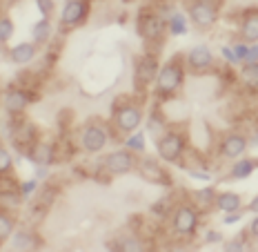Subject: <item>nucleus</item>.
<instances>
[{
	"mask_svg": "<svg viewBox=\"0 0 258 252\" xmlns=\"http://www.w3.org/2000/svg\"><path fill=\"white\" fill-rule=\"evenodd\" d=\"M40 190V181L36 179V176H31V179H25V181H20L18 183V192H20V196L27 201V199H31V196H36V192Z\"/></svg>",
	"mask_w": 258,
	"mask_h": 252,
	"instance_id": "nucleus-32",
	"label": "nucleus"
},
{
	"mask_svg": "<svg viewBox=\"0 0 258 252\" xmlns=\"http://www.w3.org/2000/svg\"><path fill=\"white\" fill-rule=\"evenodd\" d=\"M165 25H167V36H171V38L187 36V31H189V18H187V14L178 7L165 16Z\"/></svg>",
	"mask_w": 258,
	"mask_h": 252,
	"instance_id": "nucleus-20",
	"label": "nucleus"
},
{
	"mask_svg": "<svg viewBox=\"0 0 258 252\" xmlns=\"http://www.w3.org/2000/svg\"><path fill=\"white\" fill-rule=\"evenodd\" d=\"M243 63H258V42H249V49Z\"/></svg>",
	"mask_w": 258,
	"mask_h": 252,
	"instance_id": "nucleus-42",
	"label": "nucleus"
},
{
	"mask_svg": "<svg viewBox=\"0 0 258 252\" xmlns=\"http://www.w3.org/2000/svg\"><path fill=\"white\" fill-rule=\"evenodd\" d=\"M232 49L236 54V58L240 61V65H243V61H245V56H247V49H249V42H245V40H234L232 42Z\"/></svg>",
	"mask_w": 258,
	"mask_h": 252,
	"instance_id": "nucleus-38",
	"label": "nucleus"
},
{
	"mask_svg": "<svg viewBox=\"0 0 258 252\" xmlns=\"http://www.w3.org/2000/svg\"><path fill=\"white\" fill-rule=\"evenodd\" d=\"M38 52H40V47L36 45L34 40H23V42H18V45L9 47L7 58L14 63V65L25 67V65H31V63L38 58Z\"/></svg>",
	"mask_w": 258,
	"mask_h": 252,
	"instance_id": "nucleus-16",
	"label": "nucleus"
},
{
	"mask_svg": "<svg viewBox=\"0 0 258 252\" xmlns=\"http://www.w3.org/2000/svg\"><path fill=\"white\" fill-rule=\"evenodd\" d=\"M136 34L143 38L149 52H158L167 38V25L158 9H141L136 16Z\"/></svg>",
	"mask_w": 258,
	"mask_h": 252,
	"instance_id": "nucleus-4",
	"label": "nucleus"
},
{
	"mask_svg": "<svg viewBox=\"0 0 258 252\" xmlns=\"http://www.w3.org/2000/svg\"><path fill=\"white\" fill-rule=\"evenodd\" d=\"M243 210H236V212H227L223 217V226H236V223H240L243 221Z\"/></svg>",
	"mask_w": 258,
	"mask_h": 252,
	"instance_id": "nucleus-39",
	"label": "nucleus"
},
{
	"mask_svg": "<svg viewBox=\"0 0 258 252\" xmlns=\"http://www.w3.org/2000/svg\"><path fill=\"white\" fill-rule=\"evenodd\" d=\"M185 65L189 74H207L216 67V54L205 42H198L185 52Z\"/></svg>",
	"mask_w": 258,
	"mask_h": 252,
	"instance_id": "nucleus-13",
	"label": "nucleus"
},
{
	"mask_svg": "<svg viewBox=\"0 0 258 252\" xmlns=\"http://www.w3.org/2000/svg\"><path fill=\"white\" fill-rule=\"evenodd\" d=\"M114 248L116 250H132V252H138L145 248V241L138 237L136 232H129V234H122L118 241H114Z\"/></svg>",
	"mask_w": 258,
	"mask_h": 252,
	"instance_id": "nucleus-29",
	"label": "nucleus"
},
{
	"mask_svg": "<svg viewBox=\"0 0 258 252\" xmlns=\"http://www.w3.org/2000/svg\"><path fill=\"white\" fill-rule=\"evenodd\" d=\"M247 210H249L251 214H258V194H254L249 199V203H247Z\"/></svg>",
	"mask_w": 258,
	"mask_h": 252,
	"instance_id": "nucleus-43",
	"label": "nucleus"
},
{
	"mask_svg": "<svg viewBox=\"0 0 258 252\" xmlns=\"http://www.w3.org/2000/svg\"><path fill=\"white\" fill-rule=\"evenodd\" d=\"M49 172H51L49 165H36V174L34 176L40 181V183H45V181L49 179Z\"/></svg>",
	"mask_w": 258,
	"mask_h": 252,
	"instance_id": "nucleus-41",
	"label": "nucleus"
},
{
	"mask_svg": "<svg viewBox=\"0 0 258 252\" xmlns=\"http://www.w3.org/2000/svg\"><path fill=\"white\" fill-rule=\"evenodd\" d=\"M53 38V23L51 18H40L38 23H34V27H31V40L36 42L38 47H45L49 45Z\"/></svg>",
	"mask_w": 258,
	"mask_h": 252,
	"instance_id": "nucleus-23",
	"label": "nucleus"
},
{
	"mask_svg": "<svg viewBox=\"0 0 258 252\" xmlns=\"http://www.w3.org/2000/svg\"><path fill=\"white\" fill-rule=\"evenodd\" d=\"M16 228H18V221H16L14 212L0 210V245L9 243V239H12V234H14Z\"/></svg>",
	"mask_w": 258,
	"mask_h": 252,
	"instance_id": "nucleus-27",
	"label": "nucleus"
},
{
	"mask_svg": "<svg viewBox=\"0 0 258 252\" xmlns=\"http://www.w3.org/2000/svg\"><path fill=\"white\" fill-rule=\"evenodd\" d=\"M16 36V23L9 16H0V45H7Z\"/></svg>",
	"mask_w": 258,
	"mask_h": 252,
	"instance_id": "nucleus-30",
	"label": "nucleus"
},
{
	"mask_svg": "<svg viewBox=\"0 0 258 252\" xmlns=\"http://www.w3.org/2000/svg\"><path fill=\"white\" fill-rule=\"evenodd\" d=\"M27 159L31 161L34 165H53L60 161V143H53V141H47V138H38L25 154Z\"/></svg>",
	"mask_w": 258,
	"mask_h": 252,
	"instance_id": "nucleus-15",
	"label": "nucleus"
},
{
	"mask_svg": "<svg viewBox=\"0 0 258 252\" xmlns=\"http://www.w3.org/2000/svg\"><path fill=\"white\" fill-rule=\"evenodd\" d=\"M249 145H256L258 147V125L251 130V134H249Z\"/></svg>",
	"mask_w": 258,
	"mask_h": 252,
	"instance_id": "nucleus-44",
	"label": "nucleus"
},
{
	"mask_svg": "<svg viewBox=\"0 0 258 252\" xmlns=\"http://www.w3.org/2000/svg\"><path fill=\"white\" fill-rule=\"evenodd\" d=\"M111 127L118 136H125L136 130H141L145 123V107L143 98H120L111 107Z\"/></svg>",
	"mask_w": 258,
	"mask_h": 252,
	"instance_id": "nucleus-2",
	"label": "nucleus"
},
{
	"mask_svg": "<svg viewBox=\"0 0 258 252\" xmlns=\"http://www.w3.org/2000/svg\"><path fill=\"white\" fill-rule=\"evenodd\" d=\"M216 187L214 185H205V187H198L196 192H194V203H196L198 208H201V212L205 214L209 210H214V201H216Z\"/></svg>",
	"mask_w": 258,
	"mask_h": 252,
	"instance_id": "nucleus-26",
	"label": "nucleus"
},
{
	"mask_svg": "<svg viewBox=\"0 0 258 252\" xmlns=\"http://www.w3.org/2000/svg\"><path fill=\"white\" fill-rule=\"evenodd\" d=\"M143 125L147 127V136L152 138V141H154V138H158L160 134L167 130L169 123H167V116H165L163 103H158V100H156V105L147 112V119H145Z\"/></svg>",
	"mask_w": 258,
	"mask_h": 252,
	"instance_id": "nucleus-18",
	"label": "nucleus"
},
{
	"mask_svg": "<svg viewBox=\"0 0 258 252\" xmlns=\"http://www.w3.org/2000/svg\"><path fill=\"white\" fill-rule=\"evenodd\" d=\"M118 136L111 127V123H105V121H89L80 127L78 132V147L83 149L85 154H100L105 152L107 145L111 143V138Z\"/></svg>",
	"mask_w": 258,
	"mask_h": 252,
	"instance_id": "nucleus-6",
	"label": "nucleus"
},
{
	"mask_svg": "<svg viewBox=\"0 0 258 252\" xmlns=\"http://www.w3.org/2000/svg\"><path fill=\"white\" fill-rule=\"evenodd\" d=\"M125 3H134V0H125Z\"/></svg>",
	"mask_w": 258,
	"mask_h": 252,
	"instance_id": "nucleus-45",
	"label": "nucleus"
},
{
	"mask_svg": "<svg viewBox=\"0 0 258 252\" xmlns=\"http://www.w3.org/2000/svg\"><path fill=\"white\" fill-rule=\"evenodd\" d=\"M214 210L227 214V212H236V210H243V194L234 190H223L216 192V201H214Z\"/></svg>",
	"mask_w": 258,
	"mask_h": 252,
	"instance_id": "nucleus-21",
	"label": "nucleus"
},
{
	"mask_svg": "<svg viewBox=\"0 0 258 252\" xmlns=\"http://www.w3.org/2000/svg\"><path fill=\"white\" fill-rule=\"evenodd\" d=\"M158 69H160V58L156 52L147 49L143 56L136 58V65H134V87L138 89V94H145L147 89L154 87Z\"/></svg>",
	"mask_w": 258,
	"mask_h": 252,
	"instance_id": "nucleus-8",
	"label": "nucleus"
},
{
	"mask_svg": "<svg viewBox=\"0 0 258 252\" xmlns=\"http://www.w3.org/2000/svg\"><path fill=\"white\" fill-rule=\"evenodd\" d=\"M36 7L40 12V18H51L56 14V3L53 0H36Z\"/></svg>",
	"mask_w": 258,
	"mask_h": 252,
	"instance_id": "nucleus-37",
	"label": "nucleus"
},
{
	"mask_svg": "<svg viewBox=\"0 0 258 252\" xmlns=\"http://www.w3.org/2000/svg\"><path fill=\"white\" fill-rule=\"evenodd\" d=\"M249 243H251V239L247 237V232H245V234H240V237L223 241V248L225 250H247V245H249Z\"/></svg>",
	"mask_w": 258,
	"mask_h": 252,
	"instance_id": "nucleus-34",
	"label": "nucleus"
},
{
	"mask_svg": "<svg viewBox=\"0 0 258 252\" xmlns=\"http://www.w3.org/2000/svg\"><path fill=\"white\" fill-rule=\"evenodd\" d=\"M256 170H258V159H251L245 154V157L232 161L227 176H229V181H247Z\"/></svg>",
	"mask_w": 258,
	"mask_h": 252,
	"instance_id": "nucleus-19",
	"label": "nucleus"
},
{
	"mask_svg": "<svg viewBox=\"0 0 258 252\" xmlns=\"http://www.w3.org/2000/svg\"><path fill=\"white\" fill-rule=\"evenodd\" d=\"M218 56L223 58V61L227 63L229 67H236V69L240 67V61L236 58V54H234V49H232V45H220V47H218Z\"/></svg>",
	"mask_w": 258,
	"mask_h": 252,
	"instance_id": "nucleus-35",
	"label": "nucleus"
},
{
	"mask_svg": "<svg viewBox=\"0 0 258 252\" xmlns=\"http://www.w3.org/2000/svg\"><path fill=\"white\" fill-rule=\"evenodd\" d=\"M0 3H5V0H0Z\"/></svg>",
	"mask_w": 258,
	"mask_h": 252,
	"instance_id": "nucleus-46",
	"label": "nucleus"
},
{
	"mask_svg": "<svg viewBox=\"0 0 258 252\" xmlns=\"http://www.w3.org/2000/svg\"><path fill=\"white\" fill-rule=\"evenodd\" d=\"M238 83L249 92H258V63H243L238 67Z\"/></svg>",
	"mask_w": 258,
	"mask_h": 252,
	"instance_id": "nucleus-24",
	"label": "nucleus"
},
{
	"mask_svg": "<svg viewBox=\"0 0 258 252\" xmlns=\"http://www.w3.org/2000/svg\"><path fill=\"white\" fill-rule=\"evenodd\" d=\"M247 149H249V136L243 132H227L220 136L218 141V157L225 159V161H236L240 157H245Z\"/></svg>",
	"mask_w": 258,
	"mask_h": 252,
	"instance_id": "nucleus-14",
	"label": "nucleus"
},
{
	"mask_svg": "<svg viewBox=\"0 0 258 252\" xmlns=\"http://www.w3.org/2000/svg\"><path fill=\"white\" fill-rule=\"evenodd\" d=\"M122 147H127L129 152H134L136 157H141V154L147 152V134H145L143 130L125 134V136H122Z\"/></svg>",
	"mask_w": 258,
	"mask_h": 252,
	"instance_id": "nucleus-25",
	"label": "nucleus"
},
{
	"mask_svg": "<svg viewBox=\"0 0 258 252\" xmlns=\"http://www.w3.org/2000/svg\"><path fill=\"white\" fill-rule=\"evenodd\" d=\"M174 206H176V203H171L167 196H163V199H158L152 206V214L156 219H169L171 212H174Z\"/></svg>",
	"mask_w": 258,
	"mask_h": 252,
	"instance_id": "nucleus-31",
	"label": "nucleus"
},
{
	"mask_svg": "<svg viewBox=\"0 0 258 252\" xmlns=\"http://www.w3.org/2000/svg\"><path fill=\"white\" fill-rule=\"evenodd\" d=\"M156 157L167 165H178L189 149V138L180 127H167L158 138H154Z\"/></svg>",
	"mask_w": 258,
	"mask_h": 252,
	"instance_id": "nucleus-5",
	"label": "nucleus"
},
{
	"mask_svg": "<svg viewBox=\"0 0 258 252\" xmlns=\"http://www.w3.org/2000/svg\"><path fill=\"white\" fill-rule=\"evenodd\" d=\"M247 237H249L251 241H258V214L256 217H251V221H249V226H247Z\"/></svg>",
	"mask_w": 258,
	"mask_h": 252,
	"instance_id": "nucleus-40",
	"label": "nucleus"
},
{
	"mask_svg": "<svg viewBox=\"0 0 258 252\" xmlns=\"http://www.w3.org/2000/svg\"><path fill=\"white\" fill-rule=\"evenodd\" d=\"M238 38L245 42H258V7H249L238 16Z\"/></svg>",
	"mask_w": 258,
	"mask_h": 252,
	"instance_id": "nucleus-17",
	"label": "nucleus"
},
{
	"mask_svg": "<svg viewBox=\"0 0 258 252\" xmlns=\"http://www.w3.org/2000/svg\"><path fill=\"white\" fill-rule=\"evenodd\" d=\"M185 14H187V18H189V25H194L198 31L214 29L220 20V9L205 3V0H189Z\"/></svg>",
	"mask_w": 258,
	"mask_h": 252,
	"instance_id": "nucleus-10",
	"label": "nucleus"
},
{
	"mask_svg": "<svg viewBox=\"0 0 258 252\" xmlns=\"http://www.w3.org/2000/svg\"><path fill=\"white\" fill-rule=\"evenodd\" d=\"M23 196L18 190H9V192H0V210L5 212H18L23 206Z\"/></svg>",
	"mask_w": 258,
	"mask_h": 252,
	"instance_id": "nucleus-28",
	"label": "nucleus"
},
{
	"mask_svg": "<svg viewBox=\"0 0 258 252\" xmlns=\"http://www.w3.org/2000/svg\"><path fill=\"white\" fill-rule=\"evenodd\" d=\"M14 174V154L9 152V147L0 145V176Z\"/></svg>",
	"mask_w": 258,
	"mask_h": 252,
	"instance_id": "nucleus-33",
	"label": "nucleus"
},
{
	"mask_svg": "<svg viewBox=\"0 0 258 252\" xmlns=\"http://www.w3.org/2000/svg\"><path fill=\"white\" fill-rule=\"evenodd\" d=\"M136 172L143 176L147 183H156V185H165L171 187L174 185V176L167 170V163H163L158 157H149V154H141L138 157V165Z\"/></svg>",
	"mask_w": 258,
	"mask_h": 252,
	"instance_id": "nucleus-9",
	"label": "nucleus"
},
{
	"mask_svg": "<svg viewBox=\"0 0 258 252\" xmlns=\"http://www.w3.org/2000/svg\"><path fill=\"white\" fill-rule=\"evenodd\" d=\"M9 245L14 250H34L40 245V239L36 237L34 230H27V228H16L12 239H9Z\"/></svg>",
	"mask_w": 258,
	"mask_h": 252,
	"instance_id": "nucleus-22",
	"label": "nucleus"
},
{
	"mask_svg": "<svg viewBox=\"0 0 258 252\" xmlns=\"http://www.w3.org/2000/svg\"><path fill=\"white\" fill-rule=\"evenodd\" d=\"M171 232L180 241H194L201 232L203 212L194 201H180L174 206V212L169 217Z\"/></svg>",
	"mask_w": 258,
	"mask_h": 252,
	"instance_id": "nucleus-3",
	"label": "nucleus"
},
{
	"mask_svg": "<svg viewBox=\"0 0 258 252\" xmlns=\"http://www.w3.org/2000/svg\"><path fill=\"white\" fill-rule=\"evenodd\" d=\"M91 16V0H64L60 14H58V25L62 31L80 29L89 23Z\"/></svg>",
	"mask_w": 258,
	"mask_h": 252,
	"instance_id": "nucleus-7",
	"label": "nucleus"
},
{
	"mask_svg": "<svg viewBox=\"0 0 258 252\" xmlns=\"http://www.w3.org/2000/svg\"><path fill=\"white\" fill-rule=\"evenodd\" d=\"M225 237H223V232L216 228H207V230H203V243L205 245H218V243H223Z\"/></svg>",
	"mask_w": 258,
	"mask_h": 252,
	"instance_id": "nucleus-36",
	"label": "nucleus"
},
{
	"mask_svg": "<svg viewBox=\"0 0 258 252\" xmlns=\"http://www.w3.org/2000/svg\"><path fill=\"white\" fill-rule=\"evenodd\" d=\"M38 98L34 89L25 87V85H12L3 96V110L7 116H25L27 107Z\"/></svg>",
	"mask_w": 258,
	"mask_h": 252,
	"instance_id": "nucleus-11",
	"label": "nucleus"
},
{
	"mask_svg": "<svg viewBox=\"0 0 258 252\" xmlns=\"http://www.w3.org/2000/svg\"><path fill=\"white\" fill-rule=\"evenodd\" d=\"M187 65H185V54L178 52L165 63H160L158 76L154 80V96L158 103H169L171 98H176L187 80Z\"/></svg>",
	"mask_w": 258,
	"mask_h": 252,
	"instance_id": "nucleus-1",
	"label": "nucleus"
},
{
	"mask_svg": "<svg viewBox=\"0 0 258 252\" xmlns=\"http://www.w3.org/2000/svg\"><path fill=\"white\" fill-rule=\"evenodd\" d=\"M136 165H138V157L134 152H129L127 147H118L100 161V168L105 170L107 176L132 174V172H136Z\"/></svg>",
	"mask_w": 258,
	"mask_h": 252,
	"instance_id": "nucleus-12",
	"label": "nucleus"
}]
</instances>
